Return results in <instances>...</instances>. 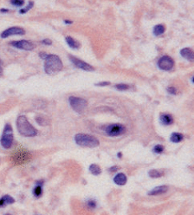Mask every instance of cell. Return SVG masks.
<instances>
[{
    "mask_svg": "<svg viewBox=\"0 0 194 215\" xmlns=\"http://www.w3.org/2000/svg\"><path fill=\"white\" fill-rule=\"evenodd\" d=\"M121 155H122V154H121V153L118 154V156H120V157H121Z\"/></svg>",
    "mask_w": 194,
    "mask_h": 215,
    "instance_id": "8d00e7d4",
    "label": "cell"
},
{
    "mask_svg": "<svg viewBox=\"0 0 194 215\" xmlns=\"http://www.w3.org/2000/svg\"><path fill=\"white\" fill-rule=\"evenodd\" d=\"M88 206L90 208H95L97 204H96V202L94 200H88Z\"/></svg>",
    "mask_w": 194,
    "mask_h": 215,
    "instance_id": "f1b7e54d",
    "label": "cell"
},
{
    "mask_svg": "<svg viewBox=\"0 0 194 215\" xmlns=\"http://www.w3.org/2000/svg\"><path fill=\"white\" fill-rule=\"evenodd\" d=\"M66 41L67 43V45L70 46L72 49H79L80 48V44L79 42H77L75 39H73L71 36H66Z\"/></svg>",
    "mask_w": 194,
    "mask_h": 215,
    "instance_id": "2e32d148",
    "label": "cell"
},
{
    "mask_svg": "<svg viewBox=\"0 0 194 215\" xmlns=\"http://www.w3.org/2000/svg\"><path fill=\"white\" fill-rule=\"evenodd\" d=\"M0 64H1V60H0Z\"/></svg>",
    "mask_w": 194,
    "mask_h": 215,
    "instance_id": "74e56055",
    "label": "cell"
},
{
    "mask_svg": "<svg viewBox=\"0 0 194 215\" xmlns=\"http://www.w3.org/2000/svg\"><path fill=\"white\" fill-rule=\"evenodd\" d=\"M69 59L70 61L72 62V64L74 65L77 68H80L83 71H86V72H92L95 70V68L93 66H92L91 65H89L88 63L87 62H83L80 59H77L76 57H75L73 56H69Z\"/></svg>",
    "mask_w": 194,
    "mask_h": 215,
    "instance_id": "ba28073f",
    "label": "cell"
},
{
    "mask_svg": "<svg viewBox=\"0 0 194 215\" xmlns=\"http://www.w3.org/2000/svg\"><path fill=\"white\" fill-rule=\"evenodd\" d=\"M5 215H10V214H5Z\"/></svg>",
    "mask_w": 194,
    "mask_h": 215,
    "instance_id": "f35d334b",
    "label": "cell"
},
{
    "mask_svg": "<svg viewBox=\"0 0 194 215\" xmlns=\"http://www.w3.org/2000/svg\"><path fill=\"white\" fill-rule=\"evenodd\" d=\"M15 202V199H14L11 196H9V195H5V196H3L2 198H0V208H1V207H4V206L7 205V204H12V203H14Z\"/></svg>",
    "mask_w": 194,
    "mask_h": 215,
    "instance_id": "9a60e30c",
    "label": "cell"
},
{
    "mask_svg": "<svg viewBox=\"0 0 194 215\" xmlns=\"http://www.w3.org/2000/svg\"><path fill=\"white\" fill-rule=\"evenodd\" d=\"M163 175H164V172L161 170L153 169L150 170L149 171V176L152 178H158V177H162Z\"/></svg>",
    "mask_w": 194,
    "mask_h": 215,
    "instance_id": "d6986e66",
    "label": "cell"
},
{
    "mask_svg": "<svg viewBox=\"0 0 194 215\" xmlns=\"http://www.w3.org/2000/svg\"><path fill=\"white\" fill-rule=\"evenodd\" d=\"M19 133L25 137H34L37 135V130L31 125L25 116H19L16 121Z\"/></svg>",
    "mask_w": 194,
    "mask_h": 215,
    "instance_id": "7a4b0ae2",
    "label": "cell"
},
{
    "mask_svg": "<svg viewBox=\"0 0 194 215\" xmlns=\"http://www.w3.org/2000/svg\"><path fill=\"white\" fill-rule=\"evenodd\" d=\"M75 142L76 145L82 147L95 148L99 145V140L96 137L87 134H77L75 136Z\"/></svg>",
    "mask_w": 194,
    "mask_h": 215,
    "instance_id": "3957f363",
    "label": "cell"
},
{
    "mask_svg": "<svg viewBox=\"0 0 194 215\" xmlns=\"http://www.w3.org/2000/svg\"><path fill=\"white\" fill-rule=\"evenodd\" d=\"M0 12H1V13H8V12H9V9H0Z\"/></svg>",
    "mask_w": 194,
    "mask_h": 215,
    "instance_id": "e575fe53",
    "label": "cell"
},
{
    "mask_svg": "<svg viewBox=\"0 0 194 215\" xmlns=\"http://www.w3.org/2000/svg\"><path fill=\"white\" fill-rule=\"evenodd\" d=\"M2 73H3V69H2V67H1V65H0V76L2 75Z\"/></svg>",
    "mask_w": 194,
    "mask_h": 215,
    "instance_id": "d590c367",
    "label": "cell"
},
{
    "mask_svg": "<svg viewBox=\"0 0 194 215\" xmlns=\"http://www.w3.org/2000/svg\"><path fill=\"white\" fill-rule=\"evenodd\" d=\"M10 45L14 46L15 48L20 49V50H32L35 49V46L32 42L28 40H18V41H12Z\"/></svg>",
    "mask_w": 194,
    "mask_h": 215,
    "instance_id": "9c48e42d",
    "label": "cell"
},
{
    "mask_svg": "<svg viewBox=\"0 0 194 215\" xmlns=\"http://www.w3.org/2000/svg\"><path fill=\"white\" fill-rule=\"evenodd\" d=\"M14 141V135H13V129L12 126L9 123H7L4 126L3 135L1 137V145L4 149H9Z\"/></svg>",
    "mask_w": 194,
    "mask_h": 215,
    "instance_id": "277c9868",
    "label": "cell"
},
{
    "mask_svg": "<svg viewBox=\"0 0 194 215\" xmlns=\"http://www.w3.org/2000/svg\"><path fill=\"white\" fill-rule=\"evenodd\" d=\"M168 191V186H156L155 188H153L152 190H150L148 192V195L149 196H157V195H161L165 193Z\"/></svg>",
    "mask_w": 194,
    "mask_h": 215,
    "instance_id": "8fae6325",
    "label": "cell"
},
{
    "mask_svg": "<svg viewBox=\"0 0 194 215\" xmlns=\"http://www.w3.org/2000/svg\"><path fill=\"white\" fill-rule=\"evenodd\" d=\"M114 182L115 184L119 185V186H124L127 182V177L124 173H119L114 177Z\"/></svg>",
    "mask_w": 194,
    "mask_h": 215,
    "instance_id": "4fadbf2b",
    "label": "cell"
},
{
    "mask_svg": "<svg viewBox=\"0 0 194 215\" xmlns=\"http://www.w3.org/2000/svg\"><path fill=\"white\" fill-rule=\"evenodd\" d=\"M41 43L44 45H46V46H50L52 44V41L50 39H45V40H41Z\"/></svg>",
    "mask_w": 194,
    "mask_h": 215,
    "instance_id": "4dcf8cb0",
    "label": "cell"
},
{
    "mask_svg": "<svg viewBox=\"0 0 194 215\" xmlns=\"http://www.w3.org/2000/svg\"><path fill=\"white\" fill-rule=\"evenodd\" d=\"M158 66L162 71H170L174 66V61L169 56H163L158 61Z\"/></svg>",
    "mask_w": 194,
    "mask_h": 215,
    "instance_id": "52a82bcc",
    "label": "cell"
},
{
    "mask_svg": "<svg viewBox=\"0 0 194 215\" xmlns=\"http://www.w3.org/2000/svg\"><path fill=\"white\" fill-rule=\"evenodd\" d=\"M64 23H65V24H66V25H72V21H71V20H67V19H65V20H64Z\"/></svg>",
    "mask_w": 194,
    "mask_h": 215,
    "instance_id": "836d02e7",
    "label": "cell"
},
{
    "mask_svg": "<svg viewBox=\"0 0 194 215\" xmlns=\"http://www.w3.org/2000/svg\"><path fill=\"white\" fill-rule=\"evenodd\" d=\"M36 122L39 123L40 125H46L48 123V122L42 117H37L36 118Z\"/></svg>",
    "mask_w": 194,
    "mask_h": 215,
    "instance_id": "4316f807",
    "label": "cell"
},
{
    "mask_svg": "<svg viewBox=\"0 0 194 215\" xmlns=\"http://www.w3.org/2000/svg\"><path fill=\"white\" fill-rule=\"evenodd\" d=\"M69 103L72 108L76 113H82L84 109L88 106V102L82 98H77L72 96L69 98Z\"/></svg>",
    "mask_w": 194,
    "mask_h": 215,
    "instance_id": "5b68a950",
    "label": "cell"
},
{
    "mask_svg": "<svg viewBox=\"0 0 194 215\" xmlns=\"http://www.w3.org/2000/svg\"><path fill=\"white\" fill-rule=\"evenodd\" d=\"M109 84H110L109 82H102L96 83L95 85H96V86H98V87H105V86H108Z\"/></svg>",
    "mask_w": 194,
    "mask_h": 215,
    "instance_id": "f546056e",
    "label": "cell"
},
{
    "mask_svg": "<svg viewBox=\"0 0 194 215\" xmlns=\"http://www.w3.org/2000/svg\"><path fill=\"white\" fill-rule=\"evenodd\" d=\"M105 133L112 137H115V136H120L122 135L125 133L126 129L123 124L120 123H113V124H109L104 129Z\"/></svg>",
    "mask_w": 194,
    "mask_h": 215,
    "instance_id": "8992f818",
    "label": "cell"
},
{
    "mask_svg": "<svg viewBox=\"0 0 194 215\" xmlns=\"http://www.w3.org/2000/svg\"><path fill=\"white\" fill-rule=\"evenodd\" d=\"M10 3L17 7H20L25 4V0H10Z\"/></svg>",
    "mask_w": 194,
    "mask_h": 215,
    "instance_id": "484cf974",
    "label": "cell"
},
{
    "mask_svg": "<svg viewBox=\"0 0 194 215\" xmlns=\"http://www.w3.org/2000/svg\"><path fill=\"white\" fill-rule=\"evenodd\" d=\"M180 54H181V56L183 58H185V59H187L188 61L193 62L194 53L193 50L192 49H190V48H183V49L181 50Z\"/></svg>",
    "mask_w": 194,
    "mask_h": 215,
    "instance_id": "7c38bea8",
    "label": "cell"
},
{
    "mask_svg": "<svg viewBox=\"0 0 194 215\" xmlns=\"http://www.w3.org/2000/svg\"><path fill=\"white\" fill-rule=\"evenodd\" d=\"M89 171L90 172L94 175V176H98V175H100L101 172H102V170L100 168L99 166L96 165V164H92L89 167Z\"/></svg>",
    "mask_w": 194,
    "mask_h": 215,
    "instance_id": "ffe728a7",
    "label": "cell"
},
{
    "mask_svg": "<svg viewBox=\"0 0 194 215\" xmlns=\"http://www.w3.org/2000/svg\"><path fill=\"white\" fill-rule=\"evenodd\" d=\"M153 151L156 154L162 153V152L164 151V146L161 145H155V146L154 147Z\"/></svg>",
    "mask_w": 194,
    "mask_h": 215,
    "instance_id": "d4e9b609",
    "label": "cell"
},
{
    "mask_svg": "<svg viewBox=\"0 0 194 215\" xmlns=\"http://www.w3.org/2000/svg\"><path fill=\"white\" fill-rule=\"evenodd\" d=\"M183 135L180 133H173L171 135V141L173 143H179L183 139Z\"/></svg>",
    "mask_w": 194,
    "mask_h": 215,
    "instance_id": "44dd1931",
    "label": "cell"
},
{
    "mask_svg": "<svg viewBox=\"0 0 194 215\" xmlns=\"http://www.w3.org/2000/svg\"><path fill=\"white\" fill-rule=\"evenodd\" d=\"M44 68L48 75H55L62 70L63 64L58 56L48 55L45 58Z\"/></svg>",
    "mask_w": 194,
    "mask_h": 215,
    "instance_id": "6da1fadb",
    "label": "cell"
},
{
    "mask_svg": "<svg viewBox=\"0 0 194 215\" xmlns=\"http://www.w3.org/2000/svg\"><path fill=\"white\" fill-rule=\"evenodd\" d=\"M114 88L119 90V91H126V90H129L130 89V86L129 84H124V83H120V84H116L114 86Z\"/></svg>",
    "mask_w": 194,
    "mask_h": 215,
    "instance_id": "7402d4cb",
    "label": "cell"
},
{
    "mask_svg": "<svg viewBox=\"0 0 194 215\" xmlns=\"http://www.w3.org/2000/svg\"><path fill=\"white\" fill-rule=\"evenodd\" d=\"M167 92H169L170 94L176 95V94L177 93V90L176 88H174V87H168V88H167Z\"/></svg>",
    "mask_w": 194,
    "mask_h": 215,
    "instance_id": "83f0119b",
    "label": "cell"
},
{
    "mask_svg": "<svg viewBox=\"0 0 194 215\" xmlns=\"http://www.w3.org/2000/svg\"><path fill=\"white\" fill-rule=\"evenodd\" d=\"M33 6H34V2H33V1H30V3H29V4L26 6V8L20 9L19 13H20V14H25L26 12H28L30 9H31L33 8Z\"/></svg>",
    "mask_w": 194,
    "mask_h": 215,
    "instance_id": "cb8c5ba5",
    "label": "cell"
},
{
    "mask_svg": "<svg viewBox=\"0 0 194 215\" xmlns=\"http://www.w3.org/2000/svg\"><path fill=\"white\" fill-rule=\"evenodd\" d=\"M25 34V31L24 29L15 26V27H11V28L5 30L1 34V37L4 39L9 36H11V35H23Z\"/></svg>",
    "mask_w": 194,
    "mask_h": 215,
    "instance_id": "30bf717a",
    "label": "cell"
},
{
    "mask_svg": "<svg viewBox=\"0 0 194 215\" xmlns=\"http://www.w3.org/2000/svg\"><path fill=\"white\" fill-rule=\"evenodd\" d=\"M165 31V28L163 25H157L154 27L153 29V33L155 36H159L161 35Z\"/></svg>",
    "mask_w": 194,
    "mask_h": 215,
    "instance_id": "ac0fdd59",
    "label": "cell"
},
{
    "mask_svg": "<svg viewBox=\"0 0 194 215\" xmlns=\"http://www.w3.org/2000/svg\"><path fill=\"white\" fill-rule=\"evenodd\" d=\"M42 184H43V182H37V185L35 186V187L34 188V191H33L35 197L40 198V197L42 195V192H43V190H42Z\"/></svg>",
    "mask_w": 194,
    "mask_h": 215,
    "instance_id": "e0dca14e",
    "label": "cell"
},
{
    "mask_svg": "<svg viewBox=\"0 0 194 215\" xmlns=\"http://www.w3.org/2000/svg\"><path fill=\"white\" fill-rule=\"evenodd\" d=\"M16 156H17V158L15 159V161L23 162V161H26V160H27V159H26L27 155H25V153L17 154V155H16Z\"/></svg>",
    "mask_w": 194,
    "mask_h": 215,
    "instance_id": "603a6c76",
    "label": "cell"
},
{
    "mask_svg": "<svg viewBox=\"0 0 194 215\" xmlns=\"http://www.w3.org/2000/svg\"><path fill=\"white\" fill-rule=\"evenodd\" d=\"M118 169H119L118 167H111V168L109 169V171H116Z\"/></svg>",
    "mask_w": 194,
    "mask_h": 215,
    "instance_id": "d6a6232c",
    "label": "cell"
},
{
    "mask_svg": "<svg viewBox=\"0 0 194 215\" xmlns=\"http://www.w3.org/2000/svg\"><path fill=\"white\" fill-rule=\"evenodd\" d=\"M160 121L163 125H171L173 123V118L169 113H162L160 116Z\"/></svg>",
    "mask_w": 194,
    "mask_h": 215,
    "instance_id": "5bb4252c",
    "label": "cell"
},
{
    "mask_svg": "<svg viewBox=\"0 0 194 215\" xmlns=\"http://www.w3.org/2000/svg\"><path fill=\"white\" fill-rule=\"evenodd\" d=\"M47 56H48V55H47L46 53H45V52H41V53H40V56H41L42 59H45V58L47 57Z\"/></svg>",
    "mask_w": 194,
    "mask_h": 215,
    "instance_id": "1f68e13d",
    "label": "cell"
}]
</instances>
